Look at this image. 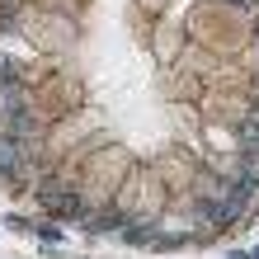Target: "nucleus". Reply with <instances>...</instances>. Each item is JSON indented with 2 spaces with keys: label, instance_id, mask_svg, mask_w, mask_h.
<instances>
[{
  "label": "nucleus",
  "instance_id": "f257e3e1",
  "mask_svg": "<svg viewBox=\"0 0 259 259\" xmlns=\"http://www.w3.org/2000/svg\"><path fill=\"white\" fill-rule=\"evenodd\" d=\"M189 28H193V38L203 42L207 52H222V57H236V52L250 42V24H245V14H236V10L217 14V5H203V10L189 19Z\"/></svg>",
  "mask_w": 259,
  "mask_h": 259
},
{
  "label": "nucleus",
  "instance_id": "20e7f679",
  "mask_svg": "<svg viewBox=\"0 0 259 259\" xmlns=\"http://www.w3.org/2000/svg\"><path fill=\"white\" fill-rule=\"evenodd\" d=\"M203 104H207V113L217 118V123H240V118H245V99H240L236 90H222V85H212L207 95H203Z\"/></svg>",
  "mask_w": 259,
  "mask_h": 259
},
{
  "label": "nucleus",
  "instance_id": "7ed1b4c3",
  "mask_svg": "<svg viewBox=\"0 0 259 259\" xmlns=\"http://www.w3.org/2000/svg\"><path fill=\"white\" fill-rule=\"evenodd\" d=\"M75 99H80V85H75V80H66V75L38 80V104H42V113H57V118H66Z\"/></svg>",
  "mask_w": 259,
  "mask_h": 259
},
{
  "label": "nucleus",
  "instance_id": "f03ea898",
  "mask_svg": "<svg viewBox=\"0 0 259 259\" xmlns=\"http://www.w3.org/2000/svg\"><path fill=\"white\" fill-rule=\"evenodd\" d=\"M127 175H132L127 151H123V146H109V151H99V156L85 160V170H80V193L90 198V203H104V198H113L118 189H123Z\"/></svg>",
  "mask_w": 259,
  "mask_h": 259
}]
</instances>
